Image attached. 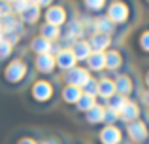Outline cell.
<instances>
[{"instance_id": "6da1fadb", "label": "cell", "mask_w": 149, "mask_h": 144, "mask_svg": "<svg viewBox=\"0 0 149 144\" xmlns=\"http://www.w3.org/2000/svg\"><path fill=\"white\" fill-rule=\"evenodd\" d=\"M34 65L29 57L19 55L15 59H11L10 63L4 67L2 70V84L8 89L13 91H21V89L29 87L34 81Z\"/></svg>"}, {"instance_id": "7a4b0ae2", "label": "cell", "mask_w": 149, "mask_h": 144, "mask_svg": "<svg viewBox=\"0 0 149 144\" xmlns=\"http://www.w3.org/2000/svg\"><path fill=\"white\" fill-rule=\"evenodd\" d=\"M57 99H58V85L53 80L40 78V80H34L29 85L26 100L36 110H49V108H53L57 104Z\"/></svg>"}, {"instance_id": "3957f363", "label": "cell", "mask_w": 149, "mask_h": 144, "mask_svg": "<svg viewBox=\"0 0 149 144\" xmlns=\"http://www.w3.org/2000/svg\"><path fill=\"white\" fill-rule=\"evenodd\" d=\"M106 15L109 17V21L119 29L121 38L128 32L132 25L136 23V6L132 0H111L106 10Z\"/></svg>"}, {"instance_id": "277c9868", "label": "cell", "mask_w": 149, "mask_h": 144, "mask_svg": "<svg viewBox=\"0 0 149 144\" xmlns=\"http://www.w3.org/2000/svg\"><path fill=\"white\" fill-rule=\"evenodd\" d=\"M113 84H115V93L127 97L130 100H138L140 95H142V84H140L138 76L134 74L132 68L119 74H113Z\"/></svg>"}, {"instance_id": "5b68a950", "label": "cell", "mask_w": 149, "mask_h": 144, "mask_svg": "<svg viewBox=\"0 0 149 144\" xmlns=\"http://www.w3.org/2000/svg\"><path fill=\"white\" fill-rule=\"evenodd\" d=\"M130 68V59H128V53L125 51L121 46H111V48L106 51V72L109 76L113 74L125 72Z\"/></svg>"}, {"instance_id": "8992f818", "label": "cell", "mask_w": 149, "mask_h": 144, "mask_svg": "<svg viewBox=\"0 0 149 144\" xmlns=\"http://www.w3.org/2000/svg\"><path fill=\"white\" fill-rule=\"evenodd\" d=\"M125 137L128 144H147L149 142V119L140 118L125 125Z\"/></svg>"}, {"instance_id": "52a82bcc", "label": "cell", "mask_w": 149, "mask_h": 144, "mask_svg": "<svg viewBox=\"0 0 149 144\" xmlns=\"http://www.w3.org/2000/svg\"><path fill=\"white\" fill-rule=\"evenodd\" d=\"M70 19L72 17H70L68 8L62 6V4H53V6L44 10V23H49V25H55V27H61L62 29Z\"/></svg>"}, {"instance_id": "ba28073f", "label": "cell", "mask_w": 149, "mask_h": 144, "mask_svg": "<svg viewBox=\"0 0 149 144\" xmlns=\"http://www.w3.org/2000/svg\"><path fill=\"white\" fill-rule=\"evenodd\" d=\"M98 144H128L125 131L119 125H104L96 135Z\"/></svg>"}, {"instance_id": "9c48e42d", "label": "cell", "mask_w": 149, "mask_h": 144, "mask_svg": "<svg viewBox=\"0 0 149 144\" xmlns=\"http://www.w3.org/2000/svg\"><path fill=\"white\" fill-rule=\"evenodd\" d=\"M62 46L58 44V42H49V40H45L44 36H34L32 40H30V44H29V49H30V53H32L34 57L36 55H44V53H57L58 49H61Z\"/></svg>"}, {"instance_id": "30bf717a", "label": "cell", "mask_w": 149, "mask_h": 144, "mask_svg": "<svg viewBox=\"0 0 149 144\" xmlns=\"http://www.w3.org/2000/svg\"><path fill=\"white\" fill-rule=\"evenodd\" d=\"M34 72H38L42 78L44 76H53L57 72V63H55L53 53H44V55H36L32 61Z\"/></svg>"}, {"instance_id": "8fae6325", "label": "cell", "mask_w": 149, "mask_h": 144, "mask_svg": "<svg viewBox=\"0 0 149 144\" xmlns=\"http://www.w3.org/2000/svg\"><path fill=\"white\" fill-rule=\"evenodd\" d=\"M89 78H91V72H89L85 67H79V65L74 67L72 70L62 74V81H64L66 85H76V87H83V85L87 84Z\"/></svg>"}, {"instance_id": "7c38bea8", "label": "cell", "mask_w": 149, "mask_h": 144, "mask_svg": "<svg viewBox=\"0 0 149 144\" xmlns=\"http://www.w3.org/2000/svg\"><path fill=\"white\" fill-rule=\"evenodd\" d=\"M55 63H57V70L58 72H68L72 70L74 67H77V61L76 57H74L72 49L70 48H61L57 53H55Z\"/></svg>"}, {"instance_id": "4fadbf2b", "label": "cell", "mask_w": 149, "mask_h": 144, "mask_svg": "<svg viewBox=\"0 0 149 144\" xmlns=\"http://www.w3.org/2000/svg\"><path fill=\"white\" fill-rule=\"evenodd\" d=\"M140 118H143V112H142V108H140V103L128 99L127 103H125V106L119 110V122H123L125 125H127V123L136 122V119H140Z\"/></svg>"}, {"instance_id": "5bb4252c", "label": "cell", "mask_w": 149, "mask_h": 144, "mask_svg": "<svg viewBox=\"0 0 149 144\" xmlns=\"http://www.w3.org/2000/svg\"><path fill=\"white\" fill-rule=\"evenodd\" d=\"M95 30L96 32H102L106 34V36H111L113 42L115 40H121V34H119V29H117L115 25H113L111 21H109L108 15H98V17H95Z\"/></svg>"}, {"instance_id": "9a60e30c", "label": "cell", "mask_w": 149, "mask_h": 144, "mask_svg": "<svg viewBox=\"0 0 149 144\" xmlns=\"http://www.w3.org/2000/svg\"><path fill=\"white\" fill-rule=\"evenodd\" d=\"M0 30L2 32H17L19 36H25V25L13 13H8L4 17H0Z\"/></svg>"}, {"instance_id": "2e32d148", "label": "cell", "mask_w": 149, "mask_h": 144, "mask_svg": "<svg viewBox=\"0 0 149 144\" xmlns=\"http://www.w3.org/2000/svg\"><path fill=\"white\" fill-rule=\"evenodd\" d=\"M111 95H115L113 78L109 76V74H104V76L98 78V95H96V99H98V103H104V100H108Z\"/></svg>"}, {"instance_id": "e0dca14e", "label": "cell", "mask_w": 149, "mask_h": 144, "mask_svg": "<svg viewBox=\"0 0 149 144\" xmlns=\"http://www.w3.org/2000/svg\"><path fill=\"white\" fill-rule=\"evenodd\" d=\"M87 42H89L93 51H108L113 46V38L106 36V34H102V32H93L91 36H87Z\"/></svg>"}, {"instance_id": "ac0fdd59", "label": "cell", "mask_w": 149, "mask_h": 144, "mask_svg": "<svg viewBox=\"0 0 149 144\" xmlns=\"http://www.w3.org/2000/svg\"><path fill=\"white\" fill-rule=\"evenodd\" d=\"M83 95V91H81V87H76V85H62L61 91H58V99L62 100L64 104H68V106H76V103L79 100V97Z\"/></svg>"}, {"instance_id": "d6986e66", "label": "cell", "mask_w": 149, "mask_h": 144, "mask_svg": "<svg viewBox=\"0 0 149 144\" xmlns=\"http://www.w3.org/2000/svg\"><path fill=\"white\" fill-rule=\"evenodd\" d=\"M40 17H42V8L38 6L36 2H30L29 6H26V10L19 15V19H21V23L25 27H34L40 21Z\"/></svg>"}, {"instance_id": "ffe728a7", "label": "cell", "mask_w": 149, "mask_h": 144, "mask_svg": "<svg viewBox=\"0 0 149 144\" xmlns=\"http://www.w3.org/2000/svg\"><path fill=\"white\" fill-rule=\"evenodd\" d=\"M85 68L89 72H98L102 74L106 70V51H93L85 61Z\"/></svg>"}, {"instance_id": "44dd1931", "label": "cell", "mask_w": 149, "mask_h": 144, "mask_svg": "<svg viewBox=\"0 0 149 144\" xmlns=\"http://www.w3.org/2000/svg\"><path fill=\"white\" fill-rule=\"evenodd\" d=\"M104 112H106L104 104L96 103L91 110L83 114V122L87 123V125H104Z\"/></svg>"}, {"instance_id": "7402d4cb", "label": "cell", "mask_w": 149, "mask_h": 144, "mask_svg": "<svg viewBox=\"0 0 149 144\" xmlns=\"http://www.w3.org/2000/svg\"><path fill=\"white\" fill-rule=\"evenodd\" d=\"M81 6H83L87 15L98 17V15H104V11L108 10L109 0H81Z\"/></svg>"}, {"instance_id": "603a6c76", "label": "cell", "mask_w": 149, "mask_h": 144, "mask_svg": "<svg viewBox=\"0 0 149 144\" xmlns=\"http://www.w3.org/2000/svg\"><path fill=\"white\" fill-rule=\"evenodd\" d=\"M70 49H72V53H74V57H76L77 63H85L87 57L93 53V49H91V46H89L87 38H81V40L74 42V44L70 46Z\"/></svg>"}, {"instance_id": "cb8c5ba5", "label": "cell", "mask_w": 149, "mask_h": 144, "mask_svg": "<svg viewBox=\"0 0 149 144\" xmlns=\"http://www.w3.org/2000/svg\"><path fill=\"white\" fill-rule=\"evenodd\" d=\"M40 36H44L49 42H58L62 36V29L61 27H55V25H49V23H42L40 25Z\"/></svg>"}, {"instance_id": "d4e9b609", "label": "cell", "mask_w": 149, "mask_h": 144, "mask_svg": "<svg viewBox=\"0 0 149 144\" xmlns=\"http://www.w3.org/2000/svg\"><path fill=\"white\" fill-rule=\"evenodd\" d=\"M96 103H98V99H96V97H93V95H85V93H83V95L79 97V100L76 103L74 110H76L77 114H85V112H89Z\"/></svg>"}, {"instance_id": "484cf974", "label": "cell", "mask_w": 149, "mask_h": 144, "mask_svg": "<svg viewBox=\"0 0 149 144\" xmlns=\"http://www.w3.org/2000/svg\"><path fill=\"white\" fill-rule=\"evenodd\" d=\"M136 49H138L140 55L149 57V29H143L136 36Z\"/></svg>"}, {"instance_id": "4316f807", "label": "cell", "mask_w": 149, "mask_h": 144, "mask_svg": "<svg viewBox=\"0 0 149 144\" xmlns=\"http://www.w3.org/2000/svg\"><path fill=\"white\" fill-rule=\"evenodd\" d=\"M127 100H128L127 97H123V95H119V93H115V95H111L108 100H104L102 104H104L106 108H109V110H113V112H117V114H119V110L125 106V103H127Z\"/></svg>"}, {"instance_id": "83f0119b", "label": "cell", "mask_w": 149, "mask_h": 144, "mask_svg": "<svg viewBox=\"0 0 149 144\" xmlns=\"http://www.w3.org/2000/svg\"><path fill=\"white\" fill-rule=\"evenodd\" d=\"M81 91L85 93V95H93V97H96L98 95V78H89L87 80V84L81 87Z\"/></svg>"}, {"instance_id": "f1b7e54d", "label": "cell", "mask_w": 149, "mask_h": 144, "mask_svg": "<svg viewBox=\"0 0 149 144\" xmlns=\"http://www.w3.org/2000/svg\"><path fill=\"white\" fill-rule=\"evenodd\" d=\"M11 53H13V46L8 44L4 38H0V61H6L11 57Z\"/></svg>"}, {"instance_id": "f546056e", "label": "cell", "mask_w": 149, "mask_h": 144, "mask_svg": "<svg viewBox=\"0 0 149 144\" xmlns=\"http://www.w3.org/2000/svg\"><path fill=\"white\" fill-rule=\"evenodd\" d=\"M29 4H30V0H13V2L10 4V6H11V13L19 17V15L26 10V6H29Z\"/></svg>"}, {"instance_id": "4dcf8cb0", "label": "cell", "mask_w": 149, "mask_h": 144, "mask_svg": "<svg viewBox=\"0 0 149 144\" xmlns=\"http://www.w3.org/2000/svg\"><path fill=\"white\" fill-rule=\"evenodd\" d=\"M117 123H119V114L113 112V110H109V108H106V112H104V125H117Z\"/></svg>"}, {"instance_id": "1f68e13d", "label": "cell", "mask_w": 149, "mask_h": 144, "mask_svg": "<svg viewBox=\"0 0 149 144\" xmlns=\"http://www.w3.org/2000/svg\"><path fill=\"white\" fill-rule=\"evenodd\" d=\"M38 144H64L61 140V137H45V138H40Z\"/></svg>"}, {"instance_id": "d6a6232c", "label": "cell", "mask_w": 149, "mask_h": 144, "mask_svg": "<svg viewBox=\"0 0 149 144\" xmlns=\"http://www.w3.org/2000/svg\"><path fill=\"white\" fill-rule=\"evenodd\" d=\"M38 140L40 138H34L32 135H25V137H21L15 144H38Z\"/></svg>"}, {"instance_id": "836d02e7", "label": "cell", "mask_w": 149, "mask_h": 144, "mask_svg": "<svg viewBox=\"0 0 149 144\" xmlns=\"http://www.w3.org/2000/svg\"><path fill=\"white\" fill-rule=\"evenodd\" d=\"M8 13H11V6L8 2H4V0H0V17H4Z\"/></svg>"}, {"instance_id": "e575fe53", "label": "cell", "mask_w": 149, "mask_h": 144, "mask_svg": "<svg viewBox=\"0 0 149 144\" xmlns=\"http://www.w3.org/2000/svg\"><path fill=\"white\" fill-rule=\"evenodd\" d=\"M140 100L143 103V106L149 108V89H143L142 91V95H140Z\"/></svg>"}, {"instance_id": "d590c367", "label": "cell", "mask_w": 149, "mask_h": 144, "mask_svg": "<svg viewBox=\"0 0 149 144\" xmlns=\"http://www.w3.org/2000/svg\"><path fill=\"white\" fill-rule=\"evenodd\" d=\"M36 4L42 8V10H45V8L53 6V4H55V0H36Z\"/></svg>"}, {"instance_id": "8d00e7d4", "label": "cell", "mask_w": 149, "mask_h": 144, "mask_svg": "<svg viewBox=\"0 0 149 144\" xmlns=\"http://www.w3.org/2000/svg\"><path fill=\"white\" fill-rule=\"evenodd\" d=\"M142 81H143V85H146V89H149V68L143 72V80Z\"/></svg>"}, {"instance_id": "74e56055", "label": "cell", "mask_w": 149, "mask_h": 144, "mask_svg": "<svg viewBox=\"0 0 149 144\" xmlns=\"http://www.w3.org/2000/svg\"><path fill=\"white\" fill-rule=\"evenodd\" d=\"M64 144H87V142H83V140H77V138H76V140H68V142H64Z\"/></svg>"}, {"instance_id": "f35d334b", "label": "cell", "mask_w": 149, "mask_h": 144, "mask_svg": "<svg viewBox=\"0 0 149 144\" xmlns=\"http://www.w3.org/2000/svg\"><path fill=\"white\" fill-rule=\"evenodd\" d=\"M4 2H8V4H11V2H13V0H4Z\"/></svg>"}, {"instance_id": "ab89813d", "label": "cell", "mask_w": 149, "mask_h": 144, "mask_svg": "<svg viewBox=\"0 0 149 144\" xmlns=\"http://www.w3.org/2000/svg\"><path fill=\"white\" fill-rule=\"evenodd\" d=\"M30 2H36V0H30Z\"/></svg>"}, {"instance_id": "60d3db41", "label": "cell", "mask_w": 149, "mask_h": 144, "mask_svg": "<svg viewBox=\"0 0 149 144\" xmlns=\"http://www.w3.org/2000/svg\"><path fill=\"white\" fill-rule=\"evenodd\" d=\"M146 2H147V4H149V0H146Z\"/></svg>"}, {"instance_id": "b9f144b4", "label": "cell", "mask_w": 149, "mask_h": 144, "mask_svg": "<svg viewBox=\"0 0 149 144\" xmlns=\"http://www.w3.org/2000/svg\"><path fill=\"white\" fill-rule=\"evenodd\" d=\"M0 34H2V30H0Z\"/></svg>"}, {"instance_id": "7bdbcfd3", "label": "cell", "mask_w": 149, "mask_h": 144, "mask_svg": "<svg viewBox=\"0 0 149 144\" xmlns=\"http://www.w3.org/2000/svg\"><path fill=\"white\" fill-rule=\"evenodd\" d=\"M147 144H149V142H147Z\"/></svg>"}]
</instances>
